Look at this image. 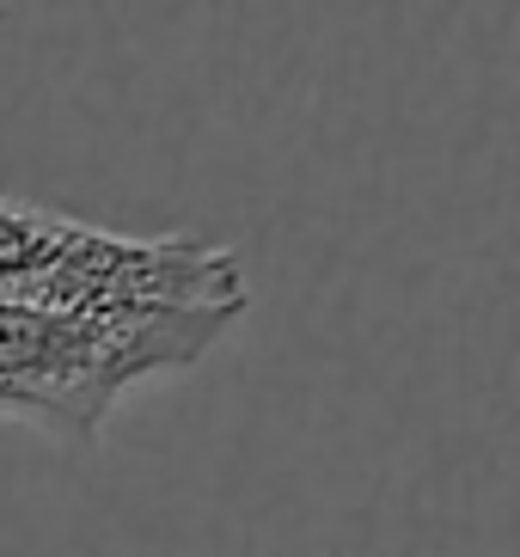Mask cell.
Returning a JSON list of instances; mask_svg holds the SVG:
<instances>
[{"instance_id":"6da1fadb","label":"cell","mask_w":520,"mask_h":557,"mask_svg":"<svg viewBox=\"0 0 520 557\" xmlns=\"http://www.w3.org/2000/svg\"><path fill=\"white\" fill-rule=\"evenodd\" d=\"M245 307H49L0 295V417L86 447L116 398L209 356Z\"/></svg>"},{"instance_id":"7a4b0ae2","label":"cell","mask_w":520,"mask_h":557,"mask_svg":"<svg viewBox=\"0 0 520 557\" xmlns=\"http://www.w3.org/2000/svg\"><path fill=\"white\" fill-rule=\"evenodd\" d=\"M0 295L49 307H245V276L227 246L129 239L0 197Z\"/></svg>"}]
</instances>
